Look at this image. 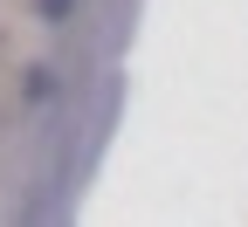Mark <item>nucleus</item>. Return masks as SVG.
Here are the masks:
<instances>
[{"mask_svg": "<svg viewBox=\"0 0 248 227\" xmlns=\"http://www.w3.org/2000/svg\"><path fill=\"white\" fill-rule=\"evenodd\" d=\"M69 7L76 0H42V21H69Z\"/></svg>", "mask_w": 248, "mask_h": 227, "instance_id": "nucleus-1", "label": "nucleus"}]
</instances>
